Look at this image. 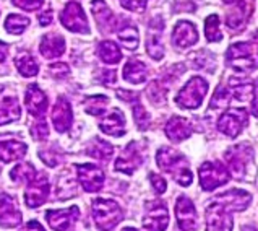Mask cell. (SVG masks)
Instances as JSON below:
<instances>
[{
    "label": "cell",
    "mask_w": 258,
    "mask_h": 231,
    "mask_svg": "<svg viewBox=\"0 0 258 231\" xmlns=\"http://www.w3.org/2000/svg\"><path fill=\"white\" fill-rule=\"evenodd\" d=\"M252 197L242 189H232L218 196L206 208V231H232V212H242Z\"/></svg>",
    "instance_id": "cell-1"
},
{
    "label": "cell",
    "mask_w": 258,
    "mask_h": 231,
    "mask_svg": "<svg viewBox=\"0 0 258 231\" xmlns=\"http://www.w3.org/2000/svg\"><path fill=\"white\" fill-rule=\"evenodd\" d=\"M156 161L158 166L169 173L175 182H179L180 186H190L194 181V176H191V171L188 169L187 160L183 158V155H180L174 148L163 147L159 148V152L156 155Z\"/></svg>",
    "instance_id": "cell-2"
},
{
    "label": "cell",
    "mask_w": 258,
    "mask_h": 231,
    "mask_svg": "<svg viewBox=\"0 0 258 231\" xmlns=\"http://www.w3.org/2000/svg\"><path fill=\"white\" fill-rule=\"evenodd\" d=\"M93 217L101 231H112L123 218V213L115 200L99 197L93 202Z\"/></svg>",
    "instance_id": "cell-3"
},
{
    "label": "cell",
    "mask_w": 258,
    "mask_h": 231,
    "mask_svg": "<svg viewBox=\"0 0 258 231\" xmlns=\"http://www.w3.org/2000/svg\"><path fill=\"white\" fill-rule=\"evenodd\" d=\"M226 161L231 168V173L237 179H245L248 166L253 163V150L248 144H239L231 147L226 152Z\"/></svg>",
    "instance_id": "cell-4"
},
{
    "label": "cell",
    "mask_w": 258,
    "mask_h": 231,
    "mask_svg": "<svg viewBox=\"0 0 258 231\" xmlns=\"http://www.w3.org/2000/svg\"><path fill=\"white\" fill-rule=\"evenodd\" d=\"M206 91H208V83L202 77H194L179 91L175 103L182 109H197L198 106H202Z\"/></svg>",
    "instance_id": "cell-5"
},
{
    "label": "cell",
    "mask_w": 258,
    "mask_h": 231,
    "mask_svg": "<svg viewBox=\"0 0 258 231\" xmlns=\"http://www.w3.org/2000/svg\"><path fill=\"white\" fill-rule=\"evenodd\" d=\"M200 184L205 191H215L219 186L226 184L231 179L229 171L219 161H206L200 166Z\"/></svg>",
    "instance_id": "cell-6"
},
{
    "label": "cell",
    "mask_w": 258,
    "mask_h": 231,
    "mask_svg": "<svg viewBox=\"0 0 258 231\" xmlns=\"http://www.w3.org/2000/svg\"><path fill=\"white\" fill-rule=\"evenodd\" d=\"M227 65L234 69L235 72L245 73L255 69L253 56H252V46L248 42H235L227 49L226 54Z\"/></svg>",
    "instance_id": "cell-7"
},
{
    "label": "cell",
    "mask_w": 258,
    "mask_h": 231,
    "mask_svg": "<svg viewBox=\"0 0 258 231\" xmlns=\"http://www.w3.org/2000/svg\"><path fill=\"white\" fill-rule=\"evenodd\" d=\"M248 124V113L244 108H231L219 117L218 129L227 137H237L242 129Z\"/></svg>",
    "instance_id": "cell-8"
},
{
    "label": "cell",
    "mask_w": 258,
    "mask_h": 231,
    "mask_svg": "<svg viewBox=\"0 0 258 231\" xmlns=\"http://www.w3.org/2000/svg\"><path fill=\"white\" fill-rule=\"evenodd\" d=\"M60 23L73 33L88 34L90 33V23L78 2H69L60 13Z\"/></svg>",
    "instance_id": "cell-9"
},
{
    "label": "cell",
    "mask_w": 258,
    "mask_h": 231,
    "mask_svg": "<svg viewBox=\"0 0 258 231\" xmlns=\"http://www.w3.org/2000/svg\"><path fill=\"white\" fill-rule=\"evenodd\" d=\"M169 225L167 207L161 200L146 204V213L143 217V226L148 231H164Z\"/></svg>",
    "instance_id": "cell-10"
},
{
    "label": "cell",
    "mask_w": 258,
    "mask_h": 231,
    "mask_svg": "<svg viewBox=\"0 0 258 231\" xmlns=\"http://www.w3.org/2000/svg\"><path fill=\"white\" fill-rule=\"evenodd\" d=\"M50 184L46 174H36L31 181L28 182V188L25 192V202L29 208L41 207L49 197Z\"/></svg>",
    "instance_id": "cell-11"
},
{
    "label": "cell",
    "mask_w": 258,
    "mask_h": 231,
    "mask_svg": "<svg viewBox=\"0 0 258 231\" xmlns=\"http://www.w3.org/2000/svg\"><path fill=\"white\" fill-rule=\"evenodd\" d=\"M143 163V148L140 147L137 142H130V144L123 148L122 155L115 161V171H120L125 174H132L134 171L140 168V165Z\"/></svg>",
    "instance_id": "cell-12"
},
{
    "label": "cell",
    "mask_w": 258,
    "mask_h": 231,
    "mask_svg": "<svg viewBox=\"0 0 258 231\" xmlns=\"http://www.w3.org/2000/svg\"><path fill=\"white\" fill-rule=\"evenodd\" d=\"M77 179L86 192H98L104 184V173L94 165H77Z\"/></svg>",
    "instance_id": "cell-13"
},
{
    "label": "cell",
    "mask_w": 258,
    "mask_h": 231,
    "mask_svg": "<svg viewBox=\"0 0 258 231\" xmlns=\"http://www.w3.org/2000/svg\"><path fill=\"white\" fill-rule=\"evenodd\" d=\"M23 215H21L17 199L12 197L10 194L0 192V226L4 228H15L18 226Z\"/></svg>",
    "instance_id": "cell-14"
},
{
    "label": "cell",
    "mask_w": 258,
    "mask_h": 231,
    "mask_svg": "<svg viewBox=\"0 0 258 231\" xmlns=\"http://www.w3.org/2000/svg\"><path fill=\"white\" fill-rule=\"evenodd\" d=\"M175 217H177V223H179V228L182 231H194L198 228V217H197L195 205L185 196H180L177 199Z\"/></svg>",
    "instance_id": "cell-15"
},
{
    "label": "cell",
    "mask_w": 258,
    "mask_h": 231,
    "mask_svg": "<svg viewBox=\"0 0 258 231\" xmlns=\"http://www.w3.org/2000/svg\"><path fill=\"white\" fill-rule=\"evenodd\" d=\"M26 152V144L23 140H20L17 135H10V133H2L0 135V160L4 163L23 158Z\"/></svg>",
    "instance_id": "cell-16"
},
{
    "label": "cell",
    "mask_w": 258,
    "mask_h": 231,
    "mask_svg": "<svg viewBox=\"0 0 258 231\" xmlns=\"http://www.w3.org/2000/svg\"><path fill=\"white\" fill-rule=\"evenodd\" d=\"M164 23L159 17L151 21L148 28V38H146V51L151 59L154 61H161L164 57V44L161 42V36H163Z\"/></svg>",
    "instance_id": "cell-17"
},
{
    "label": "cell",
    "mask_w": 258,
    "mask_h": 231,
    "mask_svg": "<svg viewBox=\"0 0 258 231\" xmlns=\"http://www.w3.org/2000/svg\"><path fill=\"white\" fill-rule=\"evenodd\" d=\"M25 104H26V109L29 114L36 119H41L47 111L49 98L39 86L29 85L26 90V95H25Z\"/></svg>",
    "instance_id": "cell-18"
},
{
    "label": "cell",
    "mask_w": 258,
    "mask_h": 231,
    "mask_svg": "<svg viewBox=\"0 0 258 231\" xmlns=\"http://www.w3.org/2000/svg\"><path fill=\"white\" fill-rule=\"evenodd\" d=\"M78 218H80L78 207H70L67 210H49L46 213V220L49 223V226L55 231H67Z\"/></svg>",
    "instance_id": "cell-19"
},
{
    "label": "cell",
    "mask_w": 258,
    "mask_h": 231,
    "mask_svg": "<svg viewBox=\"0 0 258 231\" xmlns=\"http://www.w3.org/2000/svg\"><path fill=\"white\" fill-rule=\"evenodd\" d=\"M198 41V31L194 23L190 21H179L172 31V42L175 48L187 49Z\"/></svg>",
    "instance_id": "cell-20"
},
{
    "label": "cell",
    "mask_w": 258,
    "mask_h": 231,
    "mask_svg": "<svg viewBox=\"0 0 258 231\" xmlns=\"http://www.w3.org/2000/svg\"><path fill=\"white\" fill-rule=\"evenodd\" d=\"M52 122L57 132H67L73 122V111L70 103L65 98H58L52 109Z\"/></svg>",
    "instance_id": "cell-21"
},
{
    "label": "cell",
    "mask_w": 258,
    "mask_h": 231,
    "mask_svg": "<svg viewBox=\"0 0 258 231\" xmlns=\"http://www.w3.org/2000/svg\"><path fill=\"white\" fill-rule=\"evenodd\" d=\"M91 12L94 15L96 23H98L99 29H102L104 33L112 31V29L115 28L114 12L109 9L104 0H93V2H91Z\"/></svg>",
    "instance_id": "cell-22"
},
{
    "label": "cell",
    "mask_w": 258,
    "mask_h": 231,
    "mask_svg": "<svg viewBox=\"0 0 258 231\" xmlns=\"http://www.w3.org/2000/svg\"><path fill=\"white\" fill-rule=\"evenodd\" d=\"M194 127H191L190 121L179 116H174L167 121L166 124V135L172 142H182L191 135Z\"/></svg>",
    "instance_id": "cell-23"
},
{
    "label": "cell",
    "mask_w": 258,
    "mask_h": 231,
    "mask_svg": "<svg viewBox=\"0 0 258 231\" xmlns=\"http://www.w3.org/2000/svg\"><path fill=\"white\" fill-rule=\"evenodd\" d=\"M99 129L107 135L122 137L125 133V117L120 109H114L99 122Z\"/></svg>",
    "instance_id": "cell-24"
},
{
    "label": "cell",
    "mask_w": 258,
    "mask_h": 231,
    "mask_svg": "<svg viewBox=\"0 0 258 231\" xmlns=\"http://www.w3.org/2000/svg\"><path fill=\"white\" fill-rule=\"evenodd\" d=\"M65 51V39L58 34H46L42 36L39 52L47 59H57Z\"/></svg>",
    "instance_id": "cell-25"
},
{
    "label": "cell",
    "mask_w": 258,
    "mask_h": 231,
    "mask_svg": "<svg viewBox=\"0 0 258 231\" xmlns=\"http://www.w3.org/2000/svg\"><path fill=\"white\" fill-rule=\"evenodd\" d=\"M21 116L20 103L15 96H5L0 100V125L18 121Z\"/></svg>",
    "instance_id": "cell-26"
},
{
    "label": "cell",
    "mask_w": 258,
    "mask_h": 231,
    "mask_svg": "<svg viewBox=\"0 0 258 231\" xmlns=\"http://www.w3.org/2000/svg\"><path fill=\"white\" fill-rule=\"evenodd\" d=\"M148 77V69L143 62L137 61V59H132L123 67V78L128 81V83L140 85L143 83Z\"/></svg>",
    "instance_id": "cell-27"
},
{
    "label": "cell",
    "mask_w": 258,
    "mask_h": 231,
    "mask_svg": "<svg viewBox=\"0 0 258 231\" xmlns=\"http://www.w3.org/2000/svg\"><path fill=\"white\" fill-rule=\"evenodd\" d=\"M98 56L106 64H119L122 61V52L114 41H102L98 44Z\"/></svg>",
    "instance_id": "cell-28"
},
{
    "label": "cell",
    "mask_w": 258,
    "mask_h": 231,
    "mask_svg": "<svg viewBox=\"0 0 258 231\" xmlns=\"http://www.w3.org/2000/svg\"><path fill=\"white\" fill-rule=\"evenodd\" d=\"M15 65H17L18 72L23 77H34L39 72L38 62H36V59L29 52H20L17 59H15Z\"/></svg>",
    "instance_id": "cell-29"
},
{
    "label": "cell",
    "mask_w": 258,
    "mask_h": 231,
    "mask_svg": "<svg viewBox=\"0 0 258 231\" xmlns=\"http://www.w3.org/2000/svg\"><path fill=\"white\" fill-rule=\"evenodd\" d=\"M88 155L93 156L96 160H102V161H107L110 156L114 155V147L107 144V142L101 140V138H94L91 147L88 148Z\"/></svg>",
    "instance_id": "cell-30"
},
{
    "label": "cell",
    "mask_w": 258,
    "mask_h": 231,
    "mask_svg": "<svg viewBox=\"0 0 258 231\" xmlns=\"http://www.w3.org/2000/svg\"><path fill=\"white\" fill-rule=\"evenodd\" d=\"M36 174L38 173H36V169L31 163H20V165H17L10 171V179L17 184L29 182Z\"/></svg>",
    "instance_id": "cell-31"
},
{
    "label": "cell",
    "mask_w": 258,
    "mask_h": 231,
    "mask_svg": "<svg viewBox=\"0 0 258 231\" xmlns=\"http://www.w3.org/2000/svg\"><path fill=\"white\" fill-rule=\"evenodd\" d=\"M117 38L120 39L122 46L127 48L130 51H134L138 48V41H140V36H138V29L134 25H125L122 26L119 31H117Z\"/></svg>",
    "instance_id": "cell-32"
},
{
    "label": "cell",
    "mask_w": 258,
    "mask_h": 231,
    "mask_svg": "<svg viewBox=\"0 0 258 231\" xmlns=\"http://www.w3.org/2000/svg\"><path fill=\"white\" fill-rule=\"evenodd\" d=\"M29 26V18L23 17V15H17V13H10L5 20V28L7 31L12 34H21L25 29Z\"/></svg>",
    "instance_id": "cell-33"
},
{
    "label": "cell",
    "mask_w": 258,
    "mask_h": 231,
    "mask_svg": "<svg viewBox=\"0 0 258 231\" xmlns=\"http://www.w3.org/2000/svg\"><path fill=\"white\" fill-rule=\"evenodd\" d=\"M109 103V98L104 95H94V96H90V98L86 100V113L91 114V116H101L102 113L106 111V106Z\"/></svg>",
    "instance_id": "cell-34"
},
{
    "label": "cell",
    "mask_w": 258,
    "mask_h": 231,
    "mask_svg": "<svg viewBox=\"0 0 258 231\" xmlns=\"http://www.w3.org/2000/svg\"><path fill=\"white\" fill-rule=\"evenodd\" d=\"M205 34H206V39L208 41H221L223 39V33L219 29V18L218 15H210L208 18L205 21Z\"/></svg>",
    "instance_id": "cell-35"
},
{
    "label": "cell",
    "mask_w": 258,
    "mask_h": 231,
    "mask_svg": "<svg viewBox=\"0 0 258 231\" xmlns=\"http://www.w3.org/2000/svg\"><path fill=\"white\" fill-rule=\"evenodd\" d=\"M31 135L34 140H44L49 137V125L46 121L41 119H36V124L31 127Z\"/></svg>",
    "instance_id": "cell-36"
},
{
    "label": "cell",
    "mask_w": 258,
    "mask_h": 231,
    "mask_svg": "<svg viewBox=\"0 0 258 231\" xmlns=\"http://www.w3.org/2000/svg\"><path fill=\"white\" fill-rule=\"evenodd\" d=\"M12 2H13V5H17L26 12H34V10L41 9L44 0H12Z\"/></svg>",
    "instance_id": "cell-37"
},
{
    "label": "cell",
    "mask_w": 258,
    "mask_h": 231,
    "mask_svg": "<svg viewBox=\"0 0 258 231\" xmlns=\"http://www.w3.org/2000/svg\"><path fill=\"white\" fill-rule=\"evenodd\" d=\"M120 4L123 9H127L130 12H143L146 9L148 0H120Z\"/></svg>",
    "instance_id": "cell-38"
},
{
    "label": "cell",
    "mask_w": 258,
    "mask_h": 231,
    "mask_svg": "<svg viewBox=\"0 0 258 231\" xmlns=\"http://www.w3.org/2000/svg\"><path fill=\"white\" fill-rule=\"evenodd\" d=\"M150 181H151V184H153V189L156 191V194H163V192H166L167 184H166V181H164V177H163V176H159V174H156V173H151V174H150Z\"/></svg>",
    "instance_id": "cell-39"
},
{
    "label": "cell",
    "mask_w": 258,
    "mask_h": 231,
    "mask_svg": "<svg viewBox=\"0 0 258 231\" xmlns=\"http://www.w3.org/2000/svg\"><path fill=\"white\" fill-rule=\"evenodd\" d=\"M49 73L54 78H62V77H67L70 70H69V65H65V64H54V65H50Z\"/></svg>",
    "instance_id": "cell-40"
},
{
    "label": "cell",
    "mask_w": 258,
    "mask_h": 231,
    "mask_svg": "<svg viewBox=\"0 0 258 231\" xmlns=\"http://www.w3.org/2000/svg\"><path fill=\"white\" fill-rule=\"evenodd\" d=\"M102 83L104 85H112L115 83V70H106L102 73Z\"/></svg>",
    "instance_id": "cell-41"
},
{
    "label": "cell",
    "mask_w": 258,
    "mask_h": 231,
    "mask_svg": "<svg viewBox=\"0 0 258 231\" xmlns=\"http://www.w3.org/2000/svg\"><path fill=\"white\" fill-rule=\"evenodd\" d=\"M252 114L258 117V80L253 88V100H252Z\"/></svg>",
    "instance_id": "cell-42"
},
{
    "label": "cell",
    "mask_w": 258,
    "mask_h": 231,
    "mask_svg": "<svg viewBox=\"0 0 258 231\" xmlns=\"http://www.w3.org/2000/svg\"><path fill=\"white\" fill-rule=\"evenodd\" d=\"M21 231H46L42 226H41V223H38L36 220H31V221H28L25 228L21 229Z\"/></svg>",
    "instance_id": "cell-43"
},
{
    "label": "cell",
    "mask_w": 258,
    "mask_h": 231,
    "mask_svg": "<svg viewBox=\"0 0 258 231\" xmlns=\"http://www.w3.org/2000/svg\"><path fill=\"white\" fill-rule=\"evenodd\" d=\"M50 21H52V12H44L42 15H39V23L42 25V26H46V25H49Z\"/></svg>",
    "instance_id": "cell-44"
},
{
    "label": "cell",
    "mask_w": 258,
    "mask_h": 231,
    "mask_svg": "<svg viewBox=\"0 0 258 231\" xmlns=\"http://www.w3.org/2000/svg\"><path fill=\"white\" fill-rule=\"evenodd\" d=\"M7 54H9V44L0 41V62H4L7 59Z\"/></svg>",
    "instance_id": "cell-45"
},
{
    "label": "cell",
    "mask_w": 258,
    "mask_h": 231,
    "mask_svg": "<svg viewBox=\"0 0 258 231\" xmlns=\"http://www.w3.org/2000/svg\"><path fill=\"white\" fill-rule=\"evenodd\" d=\"M242 231H258L253 225H245L244 228H242Z\"/></svg>",
    "instance_id": "cell-46"
},
{
    "label": "cell",
    "mask_w": 258,
    "mask_h": 231,
    "mask_svg": "<svg viewBox=\"0 0 258 231\" xmlns=\"http://www.w3.org/2000/svg\"><path fill=\"white\" fill-rule=\"evenodd\" d=\"M122 231H140V229H137V228H130V226H128V228H123Z\"/></svg>",
    "instance_id": "cell-47"
}]
</instances>
